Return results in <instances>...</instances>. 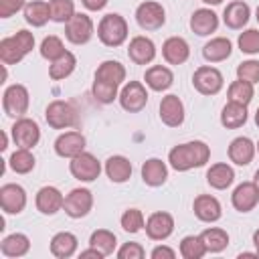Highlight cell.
<instances>
[{
  "instance_id": "83f0119b",
  "label": "cell",
  "mask_w": 259,
  "mask_h": 259,
  "mask_svg": "<svg viewBox=\"0 0 259 259\" xmlns=\"http://www.w3.org/2000/svg\"><path fill=\"white\" fill-rule=\"evenodd\" d=\"M235 180V170L227 164V162H219V164H212L208 170H206V182L208 186L217 188V190H225L233 184Z\"/></svg>"
},
{
  "instance_id": "9c48e42d",
  "label": "cell",
  "mask_w": 259,
  "mask_h": 259,
  "mask_svg": "<svg viewBox=\"0 0 259 259\" xmlns=\"http://www.w3.org/2000/svg\"><path fill=\"white\" fill-rule=\"evenodd\" d=\"M69 170H71L73 178H77L79 182H93L101 174V164H99V160L93 154L81 152L79 156L71 158Z\"/></svg>"
},
{
  "instance_id": "8992f818",
  "label": "cell",
  "mask_w": 259,
  "mask_h": 259,
  "mask_svg": "<svg viewBox=\"0 0 259 259\" xmlns=\"http://www.w3.org/2000/svg\"><path fill=\"white\" fill-rule=\"evenodd\" d=\"M223 83H225L223 73L217 67H210V65L198 67L192 75V85L202 95H217L223 89Z\"/></svg>"
},
{
  "instance_id": "5bb4252c",
  "label": "cell",
  "mask_w": 259,
  "mask_h": 259,
  "mask_svg": "<svg viewBox=\"0 0 259 259\" xmlns=\"http://www.w3.org/2000/svg\"><path fill=\"white\" fill-rule=\"evenodd\" d=\"M55 152H57V156L69 158V160L79 156L81 152H85V136L81 132H75V130L63 132L55 140Z\"/></svg>"
},
{
  "instance_id": "ba28073f",
  "label": "cell",
  "mask_w": 259,
  "mask_h": 259,
  "mask_svg": "<svg viewBox=\"0 0 259 259\" xmlns=\"http://www.w3.org/2000/svg\"><path fill=\"white\" fill-rule=\"evenodd\" d=\"M10 134H12L14 144L18 148H26V150H32L40 140V127L30 117H18L14 121V125L10 127Z\"/></svg>"
},
{
  "instance_id": "b9f144b4",
  "label": "cell",
  "mask_w": 259,
  "mask_h": 259,
  "mask_svg": "<svg viewBox=\"0 0 259 259\" xmlns=\"http://www.w3.org/2000/svg\"><path fill=\"white\" fill-rule=\"evenodd\" d=\"M117 87H119V85H113V83L95 79V81H93V87H91V93H93V97H95L99 103L107 105V103H113L115 97H119Z\"/></svg>"
},
{
  "instance_id": "603a6c76",
  "label": "cell",
  "mask_w": 259,
  "mask_h": 259,
  "mask_svg": "<svg viewBox=\"0 0 259 259\" xmlns=\"http://www.w3.org/2000/svg\"><path fill=\"white\" fill-rule=\"evenodd\" d=\"M249 16H251V8L247 2L243 0H233L231 4H227L225 12H223V22L233 28V30H239L243 28L247 22H249Z\"/></svg>"
},
{
  "instance_id": "277c9868",
  "label": "cell",
  "mask_w": 259,
  "mask_h": 259,
  "mask_svg": "<svg viewBox=\"0 0 259 259\" xmlns=\"http://www.w3.org/2000/svg\"><path fill=\"white\" fill-rule=\"evenodd\" d=\"M45 119L53 130H69L77 123V111L69 101L55 99L47 105Z\"/></svg>"
},
{
  "instance_id": "c3c4849f",
  "label": "cell",
  "mask_w": 259,
  "mask_h": 259,
  "mask_svg": "<svg viewBox=\"0 0 259 259\" xmlns=\"http://www.w3.org/2000/svg\"><path fill=\"white\" fill-rule=\"evenodd\" d=\"M24 0H0V18H10L14 12L24 10Z\"/></svg>"
},
{
  "instance_id": "816d5d0a",
  "label": "cell",
  "mask_w": 259,
  "mask_h": 259,
  "mask_svg": "<svg viewBox=\"0 0 259 259\" xmlns=\"http://www.w3.org/2000/svg\"><path fill=\"white\" fill-rule=\"evenodd\" d=\"M79 257H81V259H89V257H93V259H103V255H101L95 247H89V249L81 251V253H79Z\"/></svg>"
},
{
  "instance_id": "f5cc1de1",
  "label": "cell",
  "mask_w": 259,
  "mask_h": 259,
  "mask_svg": "<svg viewBox=\"0 0 259 259\" xmlns=\"http://www.w3.org/2000/svg\"><path fill=\"white\" fill-rule=\"evenodd\" d=\"M253 245H255V249H257V257H259V229L253 233Z\"/></svg>"
},
{
  "instance_id": "f1b7e54d",
  "label": "cell",
  "mask_w": 259,
  "mask_h": 259,
  "mask_svg": "<svg viewBox=\"0 0 259 259\" xmlns=\"http://www.w3.org/2000/svg\"><path fill=\"white\" fill-rule=\"evenodd\" d=\"M233 53V45L229 38L225 36H217V38H210L204 47H202V57L208 61V63H221V61H227Z\"/></svg>"
},
{
  "instance_id": "4dcf8cb0",
  "label": "cell",
  "mask_w": 259,
  "mask_h": 259,
  "mask_svg": "<svg viewBox=\"0 0 259 259\" xmlns=\"http://www.w3.org/2000/svg\"><path fill=\"white\" fill-rule=\"evenodd\" d=\"M77 237L69 231H61L51 239V253L59 259H69L77 251Z\"/></svg>"
},
{
  "instance_id": "1f68e13d",
  "label": "cell",
  "mask_w": 259,
  "mask_h": 259,
  "mask_svg": "<svg viewBox=\"0 0 259 259\" xmlns=\"http://www.w3.org/2000/svg\"><path fill=\"white\" fill-rule=\"evenodd\" d=\"M245 121H247V105L229 101L223 107V111H221V123L227 130H237V127L245 125Z\"/></svg>"
},
{
  "instance_id": "d6986e66",
  "label": "cell",
  "mask_w": 259,
  "mask_h": 259,
  "mask_svg": "<svg viewBox=\"0 0 259 259\" xmlns=\"http://www.w3.org/2000/svg\"><path fill=\"white\" fill-rule=\"evenodd\" d=\"M231 202L239 212H251L257 202H259V190L253 182H241L233 194H231Z\"/></svg>"
},
{
  "instance_id": "3957f363",
  "label": "cell",
  "mask_w": 259,
  "mask_h": 259,
  "mask_svg": "<svg viewBox=\"0 0 259 259\" xmlns=\"http://www.w3.org/2000/svg\"><path fill=\"white\" fill-rule=\"evenodd\" d=\"M97 36L99 40L105 45V47H121L127 38V22L121 14L117 12H111V14H105L99 24H97Z\"/></svg>"
},
{
  "instance_id": "7a4b0ae2",
  "label": "cell",
  "mask_w": 259,
  "mask_h": 259,
  "mask_svg": "<svg viewBox=\"0 0 259 259\" xmlns=\"http://www.w3.org/2000/svg\"><path fill=\"white\" fill-rule=\"evenodd\" d=\"M32 49H34V36H32V32L22 28L16 34L6 36V38L0 40V61L4 65H16Z\"/></svg>"
},
{
  "instance_id": "8fae6325",
  "label": "cell",
  "mask_w": 259,
  "mask_h": 259,
  "mask_svg": "<svg viewBox=\"0 0 259 259\" xmlns=\"http://www.w3.org/2000/svg\"><path fill=\"white\" fill-rule=\"evenodd\" d=\"M65 36L73 45H87L93 36V20L83 12H75L65 24Z\"/></svg>"
},
{
  "instance_id": "e0dca14e",
  "label": "cell",
  "mask_w": 259,
  "mask_h": 259,
  "mask_svg": "<svg viewBox=\"0 0 259 259\" xmlns=\"http://www.w3.org/2000/svg\"><path fill=\"white\" fill-rule=\"evenodd\" d=\"M160 119L168 127H178L184 121V103L178 95H166L160 101Z\"/></svg>"
},
{
  "instance_id": "d4e9b609",
  "label": "cell",
  "mask_w": 259,
  "mask_h": 259,
  "mask_svg": "<svg viewBox=\"0 0 259 259\" xmlns=\"http://www.w3.org/2000/svg\"><path fill=\"white\" fill-rule=\"evenodd\" d=\"M105 174L111 182L123 184L132 178V162L125 156H109L105 160Z\"/></svg>"
},
{
  "instance_id": "9f6ffc18",
  "label": "cell",
  "mask_w": 259,
  "mask_h": 259,
  "mask_svg": "<svg viewBox=\"0 0 259 259\" xmlns=\"http://www.w3.org/2000/svg\"><path fill=\"white\" fill-rule=\"evenodd\" d=\"M204 4H210V6H217V4H221L223 0H202Z\"/></svg>"
},
{
  "instance_id": "4fadbf2b",
  "label": "cell",
  "mask_w": 259,
  "mask_h": 259,
  "mask_svg": "<svg viewBox=\"0 0 259 259\" xmlns=\"http://www.w3.org/2000/svg\"><path fill=\"white\" fill-rule=\"evenodd\" d=\"M144 229H146V235L152 241H166L174 233V219H172L170 212L158 210V212H152L148 217Z\"/></svg>"
},
{
  "instance_id": "7402d4cb",
  "label": "cell",
  "mask_w": 259,
  "mask_h": 259,
  "mask_svg": "<svg viewBox=\"0 0 259 259\" xmlns=\"http://www.w3.org/2000/svg\"><path fill=\"white\" fill-rule=\"evenodd\" d=\"M255 152H257V148H255L253 140L247 138V136H239V138H235V140L229 144V160H231L233 164H237V166H247V164H251Z\"/></svg>"
},
{
  "instance_id": "5b68a950",
  "label": "cell",
  "mask_w": 259,
  "mask_h": 259,
  "mask_svg": "<svg viewBox=\"0 0 259 259\" xmlns=\"http://www.w3.org/2000/svg\"><path fill=\"white\" fill-rule=\"evenodd\" d=\"M28 103H30V95L24 85L14 83V85L6 87L4 95H2V107L8 117H16V119L22 117L28 111Z\"/></svg>"
},
{
  "instance_id": "484cf974",
  "label": "cell",
  "mask_w": 259,
  "mask_h": 259,
  "mask_svg": "<svg viewBox=\"0 0 259 259\" xmlns=\"http://www.w3.org/2000/svg\"><path fill=\"white\" fill-rule=\"evenodd\" d=\"M144 81L152 91H166L174 83V73L164 65H154L146 71Z\"/></svg>"
},
{
  "instance_id": "8d00e7d4",
  "label": "cell",
  "mask_w": 259,
  "mask_h": 259,
  "mask_svg": "<svg viewBox=\"0 0 259 259\" xmlns=\"http://www.w3.org/2000/svg\"><path fill=\"white\" fill-rule=\"evenodd\" d=\"M89 245L95 247L103 257H107V255H111V253L115 251L117 239H115V235H113L111 231H107V229H97V231L91 233Z\"/></svg>"
},
{
  "instance_id": "ee69618b",
  "label": "cell",
  "mask_w": 259,
  "mask_h": 259,
  "mask_svg": "<svg viewBox=\"0 0 259 259\" xmlns=\"http://www.w3.org/2000/svg\"><path fill=\"white\" fill-rule=\"evenodd\" d=\"M121 229L125 233H140L144 227H146V221H144V214L140 208H127L123 214H121Z\"/></svg>"
},
{
  "instance_id": "ab89813d",
  "label": "cell",
  "mask_w": 259,
  "mask_h": 259,
  "mask_svg": "<svg viewBox=\"0 0 259 259\" xmlns=\"http://www.w3.org/2000/svg\"><path fill=\"white\" fill-rule=\"evenodd\" d=\"M51 20L67 24L75 14V2L73 0H49Z\"/></svg>"
},
{
  "instance_id": "4316f807",
  "label": "cell",
  "mask_w": 259,
  "mask_h": 259,
  "mask_svg": "<svg viewBox=\"0 0 259 259\" xmlns=\"http://www.w3.org/2000/svg\"><path fill=\"white\" fill-rule=\"evenodd\" d=\"M168 178V166L160 158H150L142 164V180L148 186H162Z\"/></svg>"
},
{
  "instance_id": "e575fe53",
  "label": "cell",
  "mask_w": 259,
  "mask_h": 259,
  "mask_svg": "<svg viewBox=\"0 0 259 259\" xmlns=\"http://www.w3.org/2000/svg\"><path fill=\"white\" fill-rule=\"evenodd\" d=\"M95 79H101V81H107L113 85H121L125 81V67L119 61H111V59L103 61L95 71Z\"/></svg>"
},
{
  "instance_id": "d6a6232c",
  "label": "cell",
  "mask_w": 259,
  "mask_h": 259,
  "mask_svg": "<svg viewBox=\"0 0 259 259\" xmlns=\"http://www.w3.org/2000/svg\"><path fill=\"white\" fill-rule=\"evenodd\" d=\"M24 20L36 28L45 26L51 20V10H49V2L42 0H32L24 6Z\"/></svg>"
},
{
  "instance_id": "7bdbcfd3",
  "label": "cell",
  "mask_w": 259,
  "mask_h": 259,
  "mask_svg": "<svg viewBox=\"0 0 259 259\" xmlns=\"http://www.w3.org/2000/svg\"><path fill=\"white\" fill-rule=\"evenodd\" d=\"M40 57L42 59H47V61H55V59H59L63 53H65V47H63V40L59 38V36H55V34H51V36H45L42 38V42H40Z\"/></svg>"
},
{
  "instance_id": "f907efd6",
  "label": "cell",
  "mask_w": 259,
  "mask_h": 259,
  "mask_svg": "<svg viewBox=\"0 0 259 259\" xmlns=\"http://www.w3.org/2000/svg\"><path fill=\"white\" fill-rule=\"evenodd\" d=\"M81 2H83V6H85L87 10H91V12H99V10H103V8L107 6L109 0H81Z\"/></svg>"
},
{
  "instance_id": "cb8c5ba5",
  "label": "cell",
  "mask_w": 259,
  "mask_h": 259,
  "mask_svg": "<svg viewBox=\"0 0 259 259\" xmlns=\"http://www.w3.org/2000/svg\"><path fill=\"white\" fill-rule=\"evenodd\" d=\"M219 26V16L210 10V8H198L192 12L190 16V28L192 32H196L198 36H208L217 30Z\"/></svg>"
},
{
  "instance_id": "60d3db41",
  "label": "cell",
  "mask_w": 259,
  "mask_h": 259,
  "mask_svg": "<svg viewBox=\"0 0 259 259\" xmlns=\"http://www.w3.org/2000/svg\"><path fill=\"white\" fill-rule=\"evenodd\" d=\"M206 253L200 235H188L180 241V255L184 259H200Z\"/></svg>"
},
{
  "instance_id": "7dc6e473",
  "label": "cell",
  "mask_w": 259,
  "mask_h": 259,
  "mask_svg": "<svg viewBox=\"0 0 259 259\" xmlns=\"http://www.w3.org/2000/svg\"><path fill=\"white\" fill-rule=\"evenodd\" d=\"M146 255L144 247L140 243H123L119 249H117V257L119 259H142Z\"/></svg>"
},
{
  "instance_id": "2e32d148",
  "label": "cell",
  "mask_w": 259,
  "mask_h": 259,
  "mask_svg": "<svg viewBox=\"0 0 259 259\" xmlns=\"http://www.w3.org/2000/svg\"><path fill=\"white\" fill-rule=\"evenodd\" d=\"M34 204H36V210L40 214H57L63 204H65V196L61 194L59 188L55 186H42L38 192H36V198H34Z\"/></svg>"
},
{
  "instance_id": "d590c367",
  "label": "cell",
  "mask_w": 259,
  "mask_h": 259,
  "mask_svg": "<svg viewBox=\"0 0 259 259\" xmlns=\"http://www.w3.org/2000/svg\"><path fill=\"white\" fill-rule=\"evenodd\" d=\"M200 239L204 243L206 253H221L229 245V233L219 227H208L200 233Z\"/></svg>"
},
{
  "instance_id": "db71d44e",
  "label": "cell",
  "mask_w": 259,
  "mask_h": 259,
  "mask_svg": "<svg viewBox=\"0 0 259 259\" xmlns=\"http://www.w3.org/2000/svg\"><path fill=\"white\" fill-rule=\"evenodd\" d=\"M6 148H8V134L4 132L2 134V146H0V150H6Z\"/></svg>"
},
{
  "instance_id": "f35d334b",
  "label": "cell",
  "mask_w": 259,
  "mask_h": 259,
  "mask_svg": "<svg viewBox=\"0 0 259 259\" xmlns=\"http://www.w3.org/2000/svg\"><path fill=\"white\" fill-rule=\"evenodd\" d=\"M8 166L16 172V174H28L34 168V156L30 154V150L26 148H18L16 152L10 154L8 158Z\"/></svg>"
},
{
  "instance_id": "836d02e7",
  "label": "cell",
  "mask_w": 259,
  "mask_h": 259,
  "mask_svg": "<svg viewBox=\"0 0 259 259\" xmlns=\"http://www.w3.org/2000/svg\"><path fill=\"white\" fill-rule=\"evenodd\" d=\"M75 67H77L75 55L69 53V51H65L59 59H55V61L51 63V67H49V77H51L53 81H63V79H67V77L75 71Z\"/></svg>"
},
{
  "instance_id": "11a10c76",
  "label": "cell",
  "mask_w": 259,
  "mask_h": 259,
  "mask_svg": "<svg viewBox=\"0 0 259 259\" xmlns=\"http://www.w3.org/2000/svg\"><path fill=\"white\" fill-rule=\"evenodd\" d=\"M253 184H255L257 190H259V168H257V172H255V176H253Z\"/></svg>"
},
{
  "instance_id": "6f0895ef",
  "label": "cell",
  "mask_w": 259,
  "mask_h": 259,
  "mask_svg": "<svg viewBox=\"0 0 259 259\" xmlns=\"http://www.w3.org/2000/svg\"><path fill=\"white\" fill-rule=\"evenodd\" d=\"M255 123H257V127H259V107H257V111H255Z\"/></svg>"
},
{
  "instance_id": "52a82bcc",
  "label": "cell",
  "mask_w": 259,
  "mask_h": 259,
  "mask_svg": "<svg viewBox=\"0 0 259 259\" xmlns=\"http://www.w3.org/2000/svg\"><path fill=\"white\" fill-rule=\"evenodd\" d=\"M136 22L142 30H158L166 22V10L158 2L146 0L136 8Z\"/></svg>"
},
{
  "instance_id": "9a60e30c",
  "label": "cell",
  "mask_w": 259,
  "mask_h": 259,
  "mask_svg": "<svg viewBox=\"0 0 259 259\" xmlns=\"http://www.w3.org/2000/svg\"><path fill=\"white\" fill-rule=\"evenodd\" d=\"M0 206L6 214H18L26 206V190L20 184H4L0 188Z\"/></svg>"
},
{
  "instance_id": "74e56055",
  "label": "cell",
  "mask_w": 259,
  "mask_h": 259,
  "mask_svg": "<svg viewBox=\"0 0 259 259\" xmlns=\"http://www.w3.org/2000/svg\"><path fill=\"white\" fill-rule=\"evenodd\" d=\"M229 101L233 103H241V105H249L255 91H253V83L249 81H243V79H237L229 85Z\"/></svg>"
},
{
  "instance_id": "44dd1931",
  "label": "cell",
  "mask_w": 259,
  "mask_h": 259,
  "mask_svg": "<svg viewBox=\"0 0 259 259\" xmlns=\"http://www.w3.org/2000/svg\"><path fill=\"white\" fill-rule=\"evenodd\" d=\"M162 57L168 65H182L190 57V47L182 36H170L162 45Z\"/></svg>"
},
{
  "instance_id": "6da1fadb",
  "label": "cell",
  "mask_w": 259,
  "mask_h": 259,
  "mask_svg": "<svg viewBox=\"0 0 259 259\" xmlns=\"http://www.w3.org/2000/svg\"><path fill=\"white\" fill-rule=\"evenodd\" d=\"M210 148L202 140H192L186 144H178L170 150L168 162L176 172H186L192 168H200L208 162Z\"/></svg>"
},
{
  "instance_id": "91938a15",
  "label": "cell",
  "mask_w": 259,
  "mask_h": 259,
  "mask_svg": "<svg viewBox=\"0 0 259 259\" xmlns=\"http://www.w3.org/2000/svg\"><path fill=\"white\" fill-rule=\"evenodd\" d=\"M255 148H257V152H259V142H257V144H255Z\"/></svg>"
},
{
  "instance_id": "bcb514c9",
  "label": "cell",
  "mask_w": 259,
  "mask_h": 259,
  "mask_svg": "<svg viewBox=\"0 0 259 259\" xmlns=\"http://www.w3.org/2000/svg\"><path fill=\"white\" fill-rule=\"evenodd\" d=\"M237 79H243V81H249V83H259V61H243L239 67H237Z\"/></svg>"
},
{
  "instance_id": "ffe728a7",
  "label": "cell",
  "mask_w": 259,
  "mask_h": 259,
  "mask_svg": "<svg viewBox=\"0 0 259 259\" xmlns=\"http://www.w3.org/2000/svg\"><path fill=\"white\" fill-rule=\"evenodd\" d=\"M127 57L136 63V65H148L154 61L156 57V45L152 38L148 36H134L127 45Z\"/></svg>"
},
{
  "instance_id": "ac0fdd59",
  "label": "cell",
  "mask_w": 259,
  "mask_h": 259,
  "mask_svg": "<svg viewBox=\"0 0 259 259\" xmlns=\"http://www.w3.org/2000/svg\"><path fill=\"white\" fill-rule=\"evenodd\" d=\"M192 210H194L196 219L202 223H217L223 217L221 202L210 194H198L192 202Z\"/></svg>"
},
{
  "instance_id": "7c38bea8",
  "label": "cell",
  "mask_w": 259,
  "mask_h": 259,
  "mask_svg": "<svg viewBox=\"0 0 259 259\" xmlns=\"http://www.w3.org/2000/svg\"><path fill=\"white\" fill-rule=\"evenodd\" d=\"M119 105L130 111V113H138L146 107L148 103V91L140 81H127L123 85V89L119 91Z\"/></svg>"
},
{
  "instance_id": "681fc988",
  "label": "cell",
  "mask_w": 259,
  "mask_h": 259,
  "mask_svg": "<svg viewBox=\"0 0 259 259\" xmlns=\"http://www.w3.org/2000/svg\"><path fill=\"white\" fill-rule=\"evenodd\" d=\"M150 257L152 259H174L176 257V251L170 249V247H166V245H158V247L152 249Z\"/></svg>"
},
{
  "instance_id": "30bf717a",
  "label": "cell",
  "mask_w": 259,
  "mask_h": 259,
  "mask_svg": "<svg viewBox=\"0 0 259 259\" xmlns=\"http://www.w3.org/2000/svg\"><path fill=\"white\" fill-rule=\"evenodd\" d=\"M91 208H93V194H91L89 188H73L65 196L63 210L71 219H83V217L89 214Z\"/></svg>"
},
{
  "instance_id": "680465c9",
  "label": "cell",
  "mask_w": 259,
  "mask_h": 259,
  "mask_svg": "<svg viewBox=\"0 0 259 259\" xmlns=\"http://www.w3.org/2000/svg\"><path fill=\"white\" fill-rule=\"evenodd\" d=\"M255 18H257V22H259V6H257V10H255Z\"/></svg>"
},
{
  "instance_id": "f6af8a7d",
  "label": "cell",
  "mask_w": 259,
  "mask_h": 259,
  "mask_svg": "<svg viewBox=\"0 0 259 259\" xmlns=\"http://www.w3.org/2000/svg\"><path fill=\"white\" fill-rule=\"evenodd\" d=\"M237 45L241 49V53L247 55H257L259 53V30L257 28H247L239 34Z\"/></svg>"
},
{
  "instance_id": "f546056e",
  "label": "cell",
  "mask_w": 259,
  "mask_h": 259,
  "mask_svg": "<svg viewBox=\"0 0 259 259\" xmlns=\"http://www.w3.org/2000/svg\"><path fill=\"white\" fill-rule=\"evenodd\" d=\"M28 249H30V239L24 233H12V235L4 237L2 243H0L2 255L4 257H12V259L24 257L28 253Z\"/></svg>"
}]
</instances>
